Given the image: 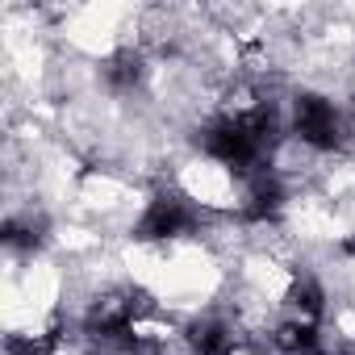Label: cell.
<instances>
[{
	"label": "cell",
	"instance_id": "cell-2",
	"mask_svg": "<svg viewBox=\"0 0 355 355\" xmlns=\"http://www.w3.org/2000/svg\"><path fill=\"white\" fill-rule=\"evenodd\" d=\"M193 226H197V209L189 205V197L175 193V189H159V193L146 201V209H142V218H138V226H134V239H142V243H163V239L189 234Z\"/></svg>",
	"mask_w": 355,
	"mask_h": 355
},
{
	"label": "cell",
	"instance_id": "cell-4",
	"mask_svg": "<svg viewBox=\"0 0 355 355\" xmlns=\"http://www.w3.org/2000/svg\"><path fill=\"white\" fill-rule=\"evenodd\" d=\"M184 338H189L193 355H230V351H234V330H230L226 322H218V318H197V322H189Z\"/></svg>",
	"mask_w": 355,
	"mask_h": 355
},
{
	"label": "cell",
	"instance_id": "cell-3",
	"mask_svg": "<svg viewBox=\"0 0 355 355\" xmlns=\"http://www.w3.org/2000/svg\"><path fill=\"white\" fill-rule=\"evenodd\" d=\"M293 134L305 146H313V150H334L343 142V117H338V109L326 96L301 92L293 101Z\"/></svg>",
	"mask_w": 355,
	"mask_h": 355
},
{
	"label": "cell",
	"instance_id": "cell-10",
	"mask_svg": "<svg viewBox=\"0 0 355 355\" xmlns=\"http://www.w3.org/2000/svg\"><path fill=\"white\" fill-rule=\"evenodd\" d=\"M51 351H55V334H38V338L9 334L5 338V355H51Z\"/></svg>",
	"mask_w": 355,
	"mask_h": 355
},
{
	"label": "cell",
	"instance_id": "cell-8",
	"mask_svg": "<svg viewBox=\"0 0 355 355\" xmlns=\"http://www.w3.org/2000/svg\"><path fill=\"white\" fill-rule=\"evenodd\" d=\"M284 301H288L301 318L313 322V318L322 313V301H326V297H322V284H318L313 276H297V280L288 284V297H284Z\"/></svg>",
	"mask_w": 355,
	"mask_h": 355
},
{
	"label": "cell",
	"instance_id": "cell-7",
	"mask_svg": "<svg viewBox=\"0 0 355 355\" xmlns=\"http://www.w3.org/2000/svg\"><path fill=\"white\" fill-rule=\"evenodd\" d=\"M142 76H146V67H142V55H134V51H117V55L105 63V80H109L117 92L138 88V84H142Z\"/></svg>",
	"mask_w": 355,
	"mask_h": 355
},
{
	"label": "cell",
	"instance_id": "cell-1",
	"mask_svg": "<svg viewBox=\"0 0 355 355\" xmlns=\"http://www.w3.org/2000/svg\"><path fill=\"white\" fill-rule=\"evenodd\" d=\"M272 138H276V113L272 105H259L239 117H214L201 130V150L234 171H251L272 146Z\"/></svg>",
	"mask_w": 355,
	"mask_h": 355
},
{
	"label": "cell",
	"instance_id": "cell-9",
	"mask_svg": "<svg viewBox=\"0 0 355 355\" xmlns=\"http://www.w3.org/2000/svg\"><path fill=\"white\" fill-rule=\"evenodd\" d=\"M46 226L42 222H21V218H9L5 222V243L13 247V251H34V247H42V234Z\"/></svg>",
	"mask_w": 355,
	"mask_h": 355
},
{
	"label": "cell",
	"instance_id": "cell-6",
	"mask_svg": "<svg viewBox=\"0 0 355 355\" xmlns=\"http://www.w3.org/2000/svg\"><path fill=\"white\" fill-rule=\"evenodd\" d=\"M272 343L280 355H313L318 351V326L309 318H288L272 330Z\"/></svg>",
	"mask_w": 355,
	"mask_h": 355
},
{
	"label": "cell",
	"instance_id": "cell-5",
	"mask_svg": "<svg viewBox=\"0 0 355 355\" xmlns=\"http://www.w3.org/2000/svg\"><path fill=\"white\" fill-rule=\"evenodd\" d=\"M280 205H284V189H280V180H276V175H268V171H255V175H251V189H247V205H243V214L255 218V222H268V218L280 214Z\"/></svg>",
	"mask_w": 355,
	"mask_h": 355
}]
</instances>
